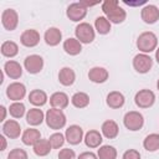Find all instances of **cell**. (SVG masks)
Returning <instances> with one entry per match:
<instances>
[{
  "label": "cell",
  "mask_w": 159,
  "mask_h": 159,
  "mask_svg": "<svg viewBox=\"0 0 159 159\" xmlns=\"http://www.w3.org/2000/svg\"><path fill=\"white\" fill-rule=\"evenodd\" d=\"M137 47L142 53H150L158 47V37L152 31L142 32L137 39Z\"/></svg>",
  "instance_id": "1"
},
{
  "label": "cell",
  "mask_w": 159,
  "mask_h": 159,
  "mask_svg": "<svg viewBox=\"0 0 159 159\" xmlns=\"http://www.w3.org/2000/svg\"><path fill=\"white\" fill-rule=\"evenodd\" d=\"M45 120H46L47 127L53 130L62 129L67 122L63 111L58 108H50L45 114Z\"/></svg>",
  "instance_id": "2"
},
{
  "label": "cell",
  "mask_w": 159,
  "mask_h": 159,
  "mask_svg": "<svg viewBox=\"0 0 159 159\" xmlns=\"http://www.w3.org/2000/svg\"><path fill=\"white\" fill-rule=\"evenodd\" d=\"M75 35L81 43H91L96 37L94 29L88 22H80L75 29Z\"/></svg>",
  "instance_id": "3"
},
{
  "label": "cell",
  "mask_w": 159,
  "mask_h": 159,
  "mask_svg": "<svg viewBox=\"0 0 159 159\" xmlns=\"http://www.w3.org/2000/svg\"><path fill=\"white\" fill-rule=\"evenodd\" d=\"M123 123H124V127L127 129H129L132 132H137V130L143 128V125H144V117L138 111H129V112H127L124 114Z\"/></svg>",
  "instance_id": "4"
},
{
  "label": "cell",
  "mask_w": 159,
  "mask_h": 159,
  "mask_svg": "<svg viewBox=\"0 0 159 159\" xmlns=\"http://www.w3.org/2000/svg\"><path fill=\"white\" fill-rule=\"evenodd\" d=\"M133 67L138 73H148L153 67V58L147 53H138L133 58Z\"/></svg>",
  "instance_id": "5"
},
{
  "label": "cell",
  "mask_w": 159,
  "mask_h": 159,
  "mask_svg": "<svg viewBox=\"0 0 159 159\" xmlns=\"http://www.w3.org/2000/svg\"><path fill=\"white\" fill-rule=\"evenodd\" d=\"M134 102L139 108H150L155 102V94L150 89H140L135 93Z\"/></svg>",
  "instance_id": "6"
},
{
  "label": "cell",
  "mask_w": 159,
  "mask_h": 159,
  "mask_svg": "<svg viewBox=\"0 0 159 159\" xmlns=\"http://www.w3.org/2000/svg\"><path fill=\"white\" fill-rule=\"evenodd\" d=\"M1 24L5 30L14 31L19 25V15L14 9H5L1 12Z\"/></svg>",
  "instance_id": "7"
},
{
  "label": "cell",
  "mask_w": 159,
  "mask_h": 159,
  "mask_svg": "<svg viewBox=\"0 0 159 159\" xmlns=\"http://www.w3.org/2000/svg\"><path fill=\"white\" fill-rule=\"evenodd\" d=\"M24 67L29 73L36 75L43 68V58L40 55H29L24 60Z\"/></svg>",
  "instance_id": "8"
},
{
  "label": "cell",
  "mask_w": 159,
  "mask_h": 159,
  "mask_svg": "<svg viewBox=\"0 0 159 159\" xmlns=\"http://www.w3.org/2000/svg\"><path fill=\"white\" fill-rule=\"evenodd\" d=\"M6 96L14 102H20L26 96V87L21 82H12L6 87Z\"/></svg>",
  "instance_id": "9"
},
{
  "label": "cell",
  "mask_w": 159,
  "mask_h": 159,
  "mask_svg": "<svg viewBox=\"0 0 159 159\" xmlns=\"http://www.w3.org/2000/svg\"><path fill=\"white\" fill-rule=\"evenodd\" d=\"M66 15L71 21H81L86 17L87 15V7H84L82 5V2H72L71 5H68L67 10H66Z\"/></svg>",
  "instance_id": "10"
},
{
  "label": "cell",
  "mask_w": 159,
  "mask_h": 159,
  "mask_svg": "<svg viewBox=\"0 0 159 159\" xmlns=\"http://www.w3.org/2000/svg\"><path fill=\"white\" fill-rule=\"evenodd\" d=\"M65 138H66V140L70 143V144H72V145H77V144H80L82 140H83V129L80 127V125H77V124H72V125H70L67 129H66V132H65Z\"/></svg>",
  "instance_id": "11"
},
{
  "label": "cell",
  "mask_w": 159,
  "mask_h": 159,
  "mask_svg": "<svg viewBox=\"0 0 159 159\" xmlns=\"http://www.w3.org/2000/svg\"><path fill=\"white\" fill-rule=\"evenodd\" d=\"M140 17L145 24H155L159 20V7L153 4H147L140 11Z\"/></svg>",
  "instance_id": "12"
},
{
  "label": "cell",
  "mask_w": 159,
  "mask_h": 159,
  "mask_svg": "<svg viewBox=\"0 0 159 159\" xmlns=\"http://www.w3.org/2000/svg\"><path fill=\"white\" fill-rule=\"evenodd\" d=\"M20 42L25 47H35L40 42V34L35 29H27L25 30L20 36Z\"/></svg>",
  "instance_id": "13"
},
{
  "label": "cell",
  "mask_w": 159,
  "mask_h": 159,
  "mask_svg": "<svg viewBox=\"0 0 159 159\" xmlns=\"http://www.w3.org/2000/svg\"><path fill=\"white\" fill-rule=\"evenodd\" d=\"M2 133L5 137H7L10 139H16L21 134V125L15 119L5 120L2 124Z\"/></svg>",
  "instance_id": "14"
},
{
  "label": "cell",
  "mask_w": 159,
  "mask_h": 159,
  "mask_svg": "<svg viewBox=\"0 0 159 159\" xmlns=\"http://www.w3.org/2000/svg\"><path fill=\"white\" fill-rule=\"evenodd\" d=\"M108 77H109V73L104 67L96 66L88 71V78L93 83H104L108 80Z\"/></svg>",
  "instance_id": "15"
},
{
  "label": "cell",
  "mask_w": 159,
  "mask_h": 159,
  "mask_svg": "<svg viewBox=\"0 0 159 159\" xmlns=\"http://www.w3.org/2000/svg\"><path fill=\"white\" fill-rule=\"evenodd\" d=\"M50 104L52 108H58V109H63L68 106L70 103V98L65 92H55L50 96Z\"/></svg>",
  "instance_id": "16"
},
{
  "label": "cell",
  "mask_w": 159,
  "mask_h": 159,
  "mask_svg": "<svg viewBox=\"0 0 159 159\" xmlns=\"http://www.w3.org/2000/svg\"><path fill=\"white\" fill-rule=\"evenodd\" d=\"M83 140H84L86 147H88V148H91V149H94V148H98V147L102 144V140H103V139H102V134H101L98 130L91 129V130H88V132L84 134Z\"/></svg>",
  "instance_id": "17"
},
{
  "label": "cell",
  "mask_w": 159,
  "mask_h": 159,
  "mask_svg": "<svg viewBox=\"0 0 159 159\" xmlns=\"http://www.w3.org/2000/svg\"><path fill=\"white\" fill-rule=\"evenodd\" d=\"M43 39L48 46H57L62 41V32L57 27H48L43 35Z\"/></svg>",
  "instance_id": "18"
},
{
  "label": "cell",
  "mask_w": 159,
  "mask_h": 159,
  "mask_svg": "<svg viewBox=\"0 0 159 159\" xmlns=\"http://www.w3.org/2000/svg\"><path fill=\"white\" fill-rule=\"evenodd\" d=\"M4 72L12 80H19L22 75V67L19 62L10 60L7 62H5L4 65Z\"/></svg>",
  "instance_id": "19"
},
{
  "label": "cell",
  "mask_w": 159,
  "mask_h": 159,
  "mask_svg": "<svg viewBox=\"0 0 159 159\" xmlns=\"http://www.w3.org/2000/svg\"><path fill=\"white\" fill-rule=\"evenodd\" d=\"M43 120H45V114H43V112L40 108L34 107V108L27 111V113H26V122L30 125H32V127L40 125Z\"/></svg>",
  "instance_id": "20"
},
{
  "label": "cell",
  "mask_w": 159,
  "mask_h": 159,
  "mask_svg": "<svg viewBox=\"0 0 159 159\" xmlns=\"http://www.w3.org/2000/svg\"><path fill=\"white\" fill-rule=\"evenodd\" d=\"M104 15H106V17L108 19V21L111 24H122L127 17L125 10L123 7H120L119 5H117L116 7H113L111 11H108Z\"/></svg>",
  "instance_id": "21"
},
{
  "label": "cell",
  "mask_w": 159,
  "mask_h": 159,
  "mask_svg": "<svg viewBox=\"0 0 159 159\" xmlns=\"http://www.w3.org/2000/svg\"><path fill=\"white\" fill-rule=\"evenodd\" d=\"M58 81L62 86H72L76 81V73L71 67H62L58 72Z\"/></svg>",
  "instance_id": "22"
},
{
  "label": "cell",
  "mask_w": 159,
  "mask_h": 159,
  "mask_svg": "<svg viewBox=\"0 0 159 159\" xmlns=\"http://www.w3.org/2000/svg\"><path fill=\"white\" fill-rule=\"evenodd\" d=\"M106 102H107V106L113 108V109H118L120 107H123L124 102H125V98L123 96V93L118 92V91H112L107 94V98H106Z\"/></svg>",
  "instance_id": "23"
},
{
  "label": "cell",
  "mask_w": 159,
  "mask_h": 159,
  "mask_svg": "<svg viewBox=\"0 0 159 159\" xmlns=\"http://www.w3.org/2000/svg\"><path fill=\"white\" fill-rule=\"evenodd\" d=\"M41 139V133L39 129H35V128H29V129H25L22 135H21V140L25 145H35L39 140Z\"/></svg>",
  "instance_id": "24"
},
{
  "label": "cell",
  "mask_w": 159,
  "mask_h": 159,
  "mask_svg": "<svg viewBox=\"0 0 159 159\" xmlns=\"http://www.w3.org/2000/svg\"><path fill=\"white\" fill-rule=\"evenodd\" d=\"M63 50L70 56H76V55L81 53L82 43L77 39H75V37H68L67 40L63 41Z\"/></svg>",
  "instance_id": "25"
},
{
  "label": "cell",
  "mask_w": 159,
  "mask_h": 159,
  "mask_svg": "<svg viewBox=\"0 0 159 159\" xmlns=\"http://www.w3.org/2000/svg\"><path fill=\"white\" fill-rule=\"evenodd\" d=\"M101 130H102V134H103L106 138H108V139H114V138L118 135V133H119V127H118V124H117L114 120L108 119V120L103 122V124H102V127H101Z\"/></svg>",
  "instance_id": "26"
},
{
  "label": "cell",
  "mask_w": 159,
  "mask_h": 159,
  "mask_svg": "<svg viewBox=\"0 0 159 159\" xmlns=\"http://www.w3.org/2000/svg\"><path fill=\"white\" fill-rule=\"evenodd\" d=\"M47 94L42 89H32L29 94V102L35 107H42L47 102Z\"/></svg>",
  "instance_id": "27"
},
{
  "label": "cell",
  "mask_w": 159,
  "mask_h": 159,
  "mask_svg": "<svg viewBox=\"0 0 159 159\" xmlns=\"http://www.w3.org/2000/svg\"><path fill=\"white\" fill-rule=\"evenodd\" d=\"M143 147L148 152H157L159 149V134L150 133L143 140Z\"/></svg>",
  "instance_id": "28"
},
{
  "label": "cell",
  "mask_w": 159,
  "mask_h": 159,
  "mask_svg": "<svg viewBox=\"0 0 159 159\" xmlns=\"http://www.w3.org/2000/svg\"><path fill=\"white\" fill-rule=\"evenodd\" d=\"M32 148H34V153H35L37 157H46L47 154H50V152H51V149H52V147H51L48 139H42V138H41Z\"/></svg>",
  "instance_id": "29"
},
{
  "label": "cell",
  "mask_w": 159,
  "mask_h": 159,
  "mask_svg": "<svg viewBox=\"0 0 159 159\" xmlns=\"http://www.w3.org/2000/svg\"><path fill=\"white\" fill-rule=\"evenodd\" d=\"M111 22L108 21V19L106 16H98L94 20V30L99 34V35H107L111 31Z\"/></svg>",
  "instance_id": "30"
},
{
  "label": "cell",
  "mask_w": 159,
  "mask_h": 159,
  "mask_svg": "<svg viewBox=\"0 0 159 159\" xmlns=\"http://www.w3.org/2000/svg\"><path fill=\"white\" fill-rule=\"evenodd\" d=\"M71 103L76 107V108H86L89 104V96L84 92H76L72 97H71Z\"/></svg>",
  "instance_id": "31"
},
{
  "label": "cell",
  "mask_w": 159,
  "mask_h": 159,
  "mask_svg": "<svg viewBox=\"0 0 159 159\" xmlns=\"http://www.w3.org/2000/svg\"><path fill=\"white\" fill-rule=\"evenodd\" d=\"M1 53L5 57H15L19 53V46L14 41H5L1 43Z\"/></svg>",
  "instance_id": "32"
},
{
  "label": "cell",
  "mask_w": 159,
  "mask_h": 159,
  "mask_svg": "<svg viewBox=\"0 0 159 159\" xmlns=\"http://www.w3.org/2000/svg\"><path fill=\"white\" fill-rule=\"evenodd\" d=\"M98 159H117V149L112 145H102L97 152Z\"/></svg>",
  "instance_id": "33"
},
{
  "label": "cell",
  "mask_w": 159,
  "mask_h": 159,
  "mask_svg": "<svg viewBox=\"0 0 159 159\" xmlns=\"http://www.w3.org/2000/svg\"><path fill=\"white\" fill-rule=\"evenodd\" d=\"M9 112H10V116L14 117V118H21L25 112H26V108H25V104L22 102H12L9 107Z\"/></svg>",
  "instance_id": "34"
},
{
  "label": "cell",
  "mask_w": 159,
  "mask_h": 159,
  "mask_svg": "<svg viewBox=\"0 0 159 159\" xmlns=\"http://www.w3.org/2000/svg\"><path fill=\"white\" fill-rule=\"evenodd\" d=\"M65 140H66L65 135H63L62 133H60V132H56V133L51 134L50 138H48V142H50L52 149H58V148H61V147L63 145Z\"/></svg>",
  "instance_id": "35"
},
{
  "label": "cell",
  "mask_w": 159,
  "mask_h": 159,
  "mask_svg": "<svg viewBox=\"0 0 159 159\" xmlns=\"http://www.w3.org/2000/svg\"><path fill=\"white\" fill-rule=\"evenodd\" d=\"M7 159H29V157H27L26 150L21 148H15L10 150V153L7 154Z\"/></svg>",
  "instance_id": "36"
},
{
  "label": "cell",
  "mask_w": 159,
  "mask_h": 159,
  "mask_svg": "<svg viewBox=\"0 0 159 159\" xmlns=\"http://www.w3.org/2000/svg\"><path fill=\"white\" fill-rule=\"evenodd\" d=\"M58 159H76V153L73 149L63 148L58 152Z\"/></svg>",
  "instance_id": "37"
},
{
  "label": "cell",
  "mask_w": 159,
  "mask_h": 159,
  "mask_svg": "<svg viewBox=\"0 0 159 159\" xmlns=\"http://www.w3.org/2000/svg\"><path fill=\"white\" fill-rule=\"evenodd\" d=\"M122 159H140V153L135 149H128L123 153Z\"/></svg>",
  "instance_id": "38"
},
{
  "label": "cell",
  "mask_w": 159,
  "mask_h": 159,
  "mask_svg": "<svg viewBox=\"0 0 159 159\" xmlns=\"http://www.w3.org/2000/svg\"><path fill=\"white\" fill-rule=\"evenodd\" d=\"M77 159H98V157L93 152H83L78 155Z\"/></svg>",
  "instance_id": "39"
},
{
  "label": "cell",
  "mask_w": 159,
  "mask_h": 159,
  "mask_svg": "<svg viewBox=\"0 0 159 159\" xmlns=\"http://www.w3.org/2000/svg\"><path fill=\"white\" fill-rule=\"evenodd\" d=\"M0 140H1V148H0V150H5L6 149V139H5V137L4 135H1L0 137Z\"/></svg>",
  "instance_id": "40"
},
{
  "label": "cell",
  "mask_w": 159,
  "mask_h": 159,
  "mask_svg": "<svg viewBox=\"0 0 159 159\" xmlns=\"http://www.w3.org/2000/svg\"><path fill=\"white\" fill-rule=\"evenodd\" d=\"M0 109H1V112H2V116H1V119H0V120H1V122H4V120H5V118H6V108H5L4 106H1V108H0Z\"/></svg>",
  "instance_id": "41"
},
{
  "label": "cell",
  "mask_w": 159,
  "mask_h": 159,
  "mask_svg": "<svg viewBox=\"0 0 159 159\" xmlns=\"http://www.w3.org/2000/svg\"><path fill=\"white\" fill-rule=\"evenodd\" d=\"M155 60L159 63V47H157V50H155Z\"/></svg>",
  "instance_id": "42"
},
{
  "label": "cell",
  "mask_w": 159,
  "mask_h": 159,
  "mask_svg": "<svg viewBox=\"0 0 159 159\" xmlns=\"http://www.w3.org/2000/svg\"><path fill=\"white\" fill-rule=\"evenodd\" d=\"M157 88H158V91H159V78H158V81H157Z\"/></svg>",
  "instance_id": "43"
}]
</instances>
